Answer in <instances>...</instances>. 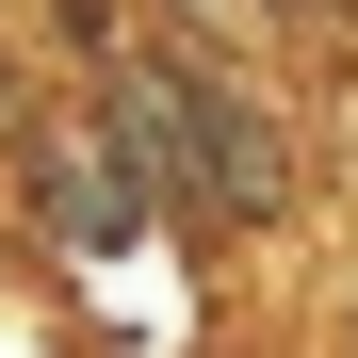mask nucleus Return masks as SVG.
<instances>
[{
  "mask_svg": "<svg viewBox=\"0 0 358 358\" xmlns=\"http://www.w3.org/2000/svg\"><path fill=\"white\" fill-rule=\"evenodd\" d=\"M0 114H17V66H0Z\"/></svg>",
  "mask_w": 358,
  "mask_h": 358,
  "instance_id": "4",
  "label": "nucleus"
},
{
  "mask_svg": "<svg viewBox=\"0 0 358 358\" xmlns=\"http://www.w3.org/2000/svg\"><path fill=\"white\" fill-rule=\"evenodd\" d=\"M293 17H358V0H293Z\"/></svg>",
  "mask_w": 358,
  "mask_h": 358,
  "instance_id": "3",
  "label": "nucleus"
},
{
  "mask_svg": "<svg viewBox=\"0 0 358 358\" xmlns=\"http://www.w3.org/2000/svg\"><path fill=\"white\" fill-rule=\"evenodd\" d=\"M49 33H66V82H114V66H131V0H49Z\"/></svg>",
  "mask_w": 358,
  "mask_h": 358,
  "instance_id": "2",
  "label": "nucleus"
},
{
  "mask_svg": "<svg viewBox=\"0 0 358 358\" xmlns=\"http://www.w3.org/2000/svg\"><path fill=\"white\" fill-rule=\"evenodd\" d=\"M114 98H131V131H147V163H163L179 245H277V228L310 212L293 114H277L245 66H228V49H196V33H131Z\"/></svg>",
  "mask_w": 358,
  "mask_h": 358,
  "instance_id": "1",
  "label": "nucleus"
}]
</instances>
